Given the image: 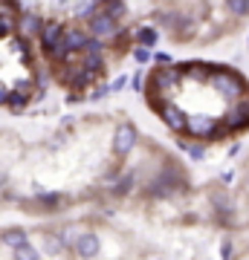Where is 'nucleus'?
<instances>
[{
	"label": "nucleus",
	"instance_id": "nucleus-1",
	"mask_svg": "<svg viewBox=\"0 0 249 260\" xmlns=\"http://www.w3.org/2000/svg\"><path fill=\"white\" fill-rule=\"evenodd\" d=\"M67 93L84 95L110 78L130 49L125 0H0Z\"/></svg>",
	"mask_w": 249,
	"mask_h": 260
},
{
	"label": "nucleus",
	"instance_id": "nucleus-2",
	"mask_svg": "<svg viewBox=\"0 0 249 260\" xmlns=\"http://www.w3.org/2000/svg\"><path fill=\"white\" fill-rule=\"evenodd\" d=\"M145 104L177 136L206 145L249 130V78L214 61L157 64L145 75Z\"/></svg>",
	"mask_w": 249,
	"mask_h": 260
},
{
	"label": "nucleus",
	"instance_id": "nucleus-3",
	"mask_svg": "<svg viewBox=\"0 0 249 260\" xmlns=\"http://www.w3.org/2000/svg\"><path fill=\"white\" fill-rule=\"evenodd\" d=\"M151 18L174 44H214L235 35L249 15V0H148Z\"/></svg>",
	"mask_w": 249,
	"mask_h": 260
}]
</instances>
